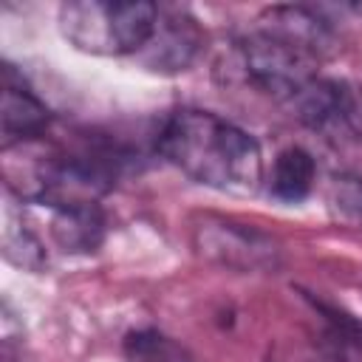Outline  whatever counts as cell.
I'll return each instance as SVG.
<instances>
[{"instance_id": "cell-6", "label": "cell", "mask_w": 362, "mask_h": 362, "mask_svg": "<svg viewBox=\"0 0 362 362\" xmlns=\"http://www.w3.org/2000/svg\"><path fill=\"white\" fill-rule=\"evenodd\" d=\"M201 48H204V31L198 20L175 8L170 14L161 11L156 34L136 59L153 74H181L198 59Z\"/></svg>"}, {"instance_id": "cell-9", "label": "cell", "mask_w": 362, "mask_h": 362, "mask_svg": "<svg viewBox=\"0 0 362 362\" xmlns=\"http://www.w3.org/2000/svg\"><path fill=\"white\" fill-rule=\"evenodd\" d=\"M314 181H317L314 156L305 147L291 144L274 156L272 173L266 178V189L280 204H300L314 189Z\"/></svg>"}, {"instance_id": "cell-2", "label": "cell", "mask_w": 362, "mask_h": 362, "mask_svg": "<svg viewBox=\"0 0 362 362\" xmlns=\"http://www.w3.org/2000/svg\"><path fill=\"white\" fill-rule=\"evenodd\" d=\"M161 8L147 0H68L57 8L62 40L90 57H139Z\"/></svg>"}, {"instance_id": "cell-5", "label": "cell", "mask_w": 362, "mask_h": 362, "mask_svg": "<svg viewBox=\"0 0 362 362\" xmlns=\"http://www.w3.org/2000/svg\"><path fill=\"white\" fill-rule=\"evenodd\" d=\"M288 113L328 139H362V88L356 85L317 76Z\"/></svg>"}, {"instance_id": "cell-12", "label": "cell", "mask_w": 362, "mask_h": 362, "mask_svg": "<svg viewBox=\"0 0 362 362\" xmlns=\"http://www.w3.org/2000/svg\"><path fill=\"white\" fill-rule=\"evenodd\" d=\"M3 255H6L8 263H14V266H20V269H28V272H37V269L45 263L42 246H40V240H37L28 229H20V232L8 229V232H6Z\"/></svg>"}, {"instance_id": "cell-11", "label": "cell", "mask_w": 362, "mask_h": 362, "mask_svg": "<svg viewBox=\"0 0 362 362\" xmlns=\"http://www.w3.org/2000/svg\"><path fill=\"white\" fill-rule=\"evenodd\" d=\"M124 348H127V356L133 362H189L184 356V351L173 339H167V337H161L156 331L130 334Z\"/></svg>"}, {"instance_id": "cell-14", "label": "cell", "mask_w": 362, "mask_h": 362, "mask_svg": "<svg viewBox=\"0 0 362 362\" xmlns=\"http://www.w3.org/2000/svg\"><path fill=\"white\" fill-rule=\"evenodd\" d=\"M348 11H354L356 17H362V3H351V6H348Z\"/></svg>"}, {"instance_id": "cell-8", "label": "cell", "mask_w": 362, "mask_h": 362, "mask_svg": "<svg viewBox=\"0 0 362 362\" xmlns=\"http://www.w3.org/2000/svg\"><path fill=\"white\" fill-rule=\"evenodd\" d=\"M51 238L62 252H96L105 240V212L99 201H71L51 206Z\"/></svg>"}, {"instance_id": "cell-3", "label": "cell", "mask_w": 362, "mask_h": 362, "mask_svg": "<svg viewBox=\"0 0 362 362\" xmlns=\"http://www.w3.org/2000/svg\"><path fill=\"white\" fill-rule=\"evenodd\" d=\"M320 62L322 59L305 45L294 42L291 37L274 31L260 20L252 31L235 40V65L243 82L252 90L283 105L286 110L320 76Z\"/></svg>"}, {"instance_id": "cell-13", "label": "cell", "mask_w": 362, "mask_h": 362, "mask_svg": "<svg viewBox=\"0 0 362 362\" xmlns=\"http://www.w3.org/2000/svg\"><path fill=\"white\" fill-rule=\"evenodd\" d=\"M322 314H325V320L334 325V331L345 339V342H351L354 348H359L362 351V322L359 320H354L351 314H345V311H337V308H328V305H322V303H314Z\"/></svg>"}, {"instance_id": "cell-10", "label": "cell", "mask_w": 362, "mask_h": 362, "mask_svg": "<svg viewBox=\"0 0 362 362\" xmlns=\"http://www.w3.org/2000/svg\"><path fill=\"white\" fill-rule=\"evenodd\" d=\"M328 212L337 223L348 229H362V175L356 173H339L331 178L328 192Z\"/></svg>"}, {"instance_id": "cell-1", "label": "cell", "mask_w": 362, "mask_h": 362, "mask_svg": "<svg viewBox=\"0 0 362 362\" xmlns=\"http://www.w3.org/2000/svg\"><path fill=\"white\" fill-rule=\"evenodd\" d=\"M153 147L189 181L218 192L252 195L266 184L257 139L212 110L178 107L167 113Z\"/></svg>"}, {"instance_id": "cell-4", "label": "cell", "mask_w": 362, "mask_h": 362, "mask_svg": "<svg viewBox=\"0 0 362 362\" xmlns=\"http://www.w3.org/2000/svg\"><path fill=\"white\" fill-rule=\"evenodd\" d=\"M192 246L204 260L232 272H274L280 266V246L272 235L218 215L192 223Z\"/></svg>"}, {"instance_id": "cell-7", "label": "cell", "mask_w": 362, "mask_h": 362, "mask_svg": "<svg viewBox=\"0 0 362 362\" xmlns=\"http://www.w3.org/2000/svg\"><path fill=\"white\" fill-rule=\"evenodd\" d=\"M3 153L14 144L37 141L51 127V110L45 102L31 90L25 76L11 65L3 62Z\"/></svg>"}]
</instances>
